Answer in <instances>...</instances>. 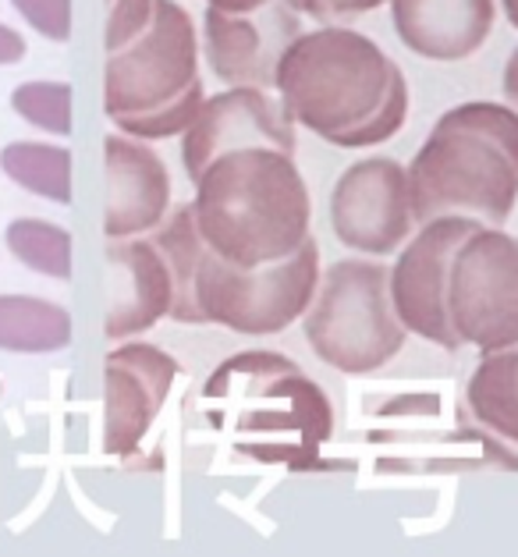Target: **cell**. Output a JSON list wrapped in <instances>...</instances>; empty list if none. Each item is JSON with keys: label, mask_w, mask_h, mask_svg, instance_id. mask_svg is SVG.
Masks as SVG:
<instances>
[{"label": "cell", "mask_w": 518, "mask_h": 557, "mask_svg": "<svg viewBox=\"0 0 518 557\" xmlns=\"http://www.w3.org/2000/svg\"><path fill=\"white\" fill-rule=\"evenodd\" d=\"M274 92L292 117L337 149L387 143L408 117V83L398 61L348 25L303 29L284 50Z\"/></svg>", "instance_id": "obj_1"}, {"label": "cell", "mask_w": 518, "mask_h": 557, "mask_svg": "<svg viewBox=\"0 0 518 557\" xmlns=\"http://www.w3.org/2000/svg\"><path fill=\"white\" fill-rule=\"evenodd\" d=\"M193 185L199 235L231 267L256 270L288 260L309 238L312 202L292 153L267 146L231 149Z\"/></svg>", "instance_id": "obj_2"}, {"label": "cell", "mask_w": 518, "mask_h": 557, "mask_svg": "<svg viewBox=\"0 0 518 557\" xmlns=\"http://www.w3.org/2000/svg\"><path fill=\"white\" fill-rule=\"evenodd\" d=\"M405 174L416 224L466 216L504 227L518 202V114L490 100L452 107L433 121Z\"/></svg>", "instance_id": "obj_3"}, {"label": "cell", "mask_w": 518, "mask_h": 557, "mask_svg": "<svg viewBox=\"0 0 518 557\" xmlns=\"http://www.w3.org/2000/svg\"><path fill=\"white\" fill-rule=\"evenodd\" d=\"M202 100L196 22L178 0H153L146 29L107 53L103 111L121 135L160 143L193 125Z\"/></svg>", "instance_id": "obj_4"}, {"label": "cell", "mask_w": 518, "mask_h": 557, "mask_svg": "<svg viewBox=\"0 0 518 557\" xmlns=\"http://www.w3.org/2000/svg\"><path fill=\"white\" fill-rule=\"evenodd\" d=\"M306 342L323 366L348 376L377 373L408 342L391 306V267L380 260H337L320 274L303 317Z\"/></svg>", "instance_id": "obj_5"}, {"label": "cell", "mask_w": 518, "mask_h": 557, "mask_svg": "<svg viewBox=\"0 0 518 557\" xmlns=\"http://www.w3.org/2000/svg\"><path fill=\"white\" fill-rule=\"evenodd\" d=\"M202 398H238V416L227 423L235 433L284 437L288 433L298 458H317L334 433V409L326 391L303 373V366L278 351H242L217 366L202 387Z\"/></svg>", "instance_id": "obj_6"}, {"label": "cell", "mask_w": 518, "mask_h": 557, "mask_svg": "<svg viewBox=\"0 0 518 557\" xmlns=\"http://www.w3.org/2000/svg\"><path fill=\"white\" fill-rule=\"evenodd\" d=\"M320 274V246L312 242V235L288 260L256 270L231 267L202 242L193 274V295L202 323H217V327L245 337H267L288 331L295 320L306 317Z\"/></svg>", "instance_id": "obj_7"}, {"label": "cell", "mask_w": 518, "mask_h": 557, "mask_svg": "<svg viewBox=\"0 0 518 557\" xmlns=\"http://www.w3.org/2000/svg\"><path fill=\"white\" fill-rule=\"evenodd\" d=\"M447 320L461 348L480 356L518 345V238L476 224L447 267Z\"/></svg>", "instance_id": "obj_8"}, {"label": "cell", "mask_w": 518, "mask_h": 557, "mask_svg": "<svg viewBox=\"0 0 518 557\" xmlns=\"http://www.w3.org/2000/svg\"><path fill=\"white\" fill-rule=\"evenodd\" d=\"M331 227L359 256L398 252L416 231L408 174L391 157H366L341 171L331 193Z\"/></svg>", "instance_id": "obj_9"}, {"label": "cell", "mask_w": 518, "mask_h": 557, "mask_svg": "<svg viewBox=\"0 0 518 557\" xmlns=\"http://www.w3.org/2000/svg\"><path fill=\"white\" fill-rule=\"evenodd\" d=\"M476 227L466 216H437V221L416 224L408 246L391 267V306L398 312L408 334L433 342L444 351H458V337L447 320V267L458 242Z\"/></svg>", "instance_id": "obj_10"}, {"label": "cell", "mask_w": 518, "mask_h": 557, "mask_svg": "<svg viewBox=\"0 0 518 557\" xmlns=\"http://www.w3.org/2000/svg\"><path fill=\"white\" fill-rule=\"evenodd\" d=\"M245 146H267L295 157L298 135L292 117L270 89L231 86L213 92L202 100L193 125L182 132V164L188 182H196L221 153Z\"/></svg>", "instance_id": "obj_11"}, {"label": "cell", "mask_w": 518, "mask_h": 557, "mask_svg": "<svg viewBox=\"0 0 518 557\" xmlns=\"http://www.w3.org/2000/svg\"><path fill=\"white\" fill-rule=\"evenodd\" d=\"M298 33H303V15H295L284 0H270L242 15L221 8H207L202 15V50L210 72L224 86L274 89L278 64Z\"/></svg>", "instance_id": "obj_12"}, {"label": "cell", "mask_w": 518, "mask_h": 557, "mask_svg": "<svg viewBox=\"0 0 518 557\" xmlns=\"http://www.w3.org/2000/svg\"><path fill=\"white\" fill-rule=\"evenodd\" d=\"M178 376V362L149 342L118 345L103 370V451L135 455Z\"/></svg>", "instance_id": "obj_13"}, {"label": "cell", "mask_w": 518, "mask_h": 557, "mask_svg": "<svg viewBox=\"0 0 518 557\" xmlns=\"http://www.w3.org/2000/svg\"><path fill=\"white\" fill-rule=\"evenodd\" d=\"M107 164V238H135L153 231L171 210V174L160 153L132 135H107L103 139Z\"/></svg>", "instance_id": "obj_14"}, {"label": "cell", "mask_w": 518, "mask_h": 557, "mask_svg": "<svg viewBox=\"0 0 518 557\" xmlns=\"http://www.w3.org/2000/svg\"><path fill=\"white\" fill-rule=\"evenodd\" d=\"M107 267H111V306H107L111 342L139 337L153 331L163 317H171L174 281L153 238H111Z\"/></svg>", "instance_id": "obj_15"}, {"label": "cell", "mask_w": 518, "mask_h": 557, "mask_svg": "<svg viewBox=\"0 0 518 557\" xmlns=\"http://www.w3.org/2000/svg\"><path fill=\"white\" fill-rule=\"evenodd\" d=\"M398 39L416 58L455 64L480 50L497 22V0H387Z\"/></svg>", "instance_id": "obj_16"}, {"label": "cell", "mask_w": 518, "mask_h": 557, "mask_svg": "<svg viewBox=\"0 0 518 557\" xmlns=\"http://www.w3.org/2000/svg\"><path fill=\"white\" fill-rule=\"evenodd\" d=\"M466 405L486 433L518 444V345L486 351L466 384Z\"/></svg>", "instance_id": "obj_17"}, {"label": "cell", "mask_w": 518, "mask_h": 557, "mask_svg": "<svg viewBox=\"0 0 518 557\" xmlns=\"http://www.w3.org/2000/svg\"><path fill=\"white\" fill-rule=\"evenodd\" d=\"M72 345V317L36 295H0V348L18 356H47Z\"/></svg>", "instance_id": "obj_18"}, {"label": "cell", "mask_w": 518, "mask_h": 557, "mask_svg": "<svg viewBox=\"0 0 518 557\" xmlns=\"http://www.w3.org/2000/svg\"><path fill=\"white\" fill-rule=\"evenodd\" d=\"M153 246L160 249L163 260H168L171 281H174L171 320L188 323V327H199L202 312H199L196 295H193V274H196V260L202 252V235L196 227L193 202H182V207L168 210V216L153 227Z\"/></svg>", "instance_id": "obj_19"}, {"label": "cell", "mask_w": 518, "mask_h": 557, "mask_svg": "<svg viewBox=\"0 0 518 557\" xmlns=\"http://www.w3.org/2000/svg\"><path fill=\"white\" fill-rule=\"evenodd\" d=\"M0 168L25 193H36L50 202H72V153L50 143H8L0 149Z\"/></svg>", "instance_id": "obj_20"}, {"label": "cell", "mask_w": 518, "mask_h": 557, "mask_svg": "<svg viewBox=\"0 0 518 557\" xmlns=\"http://www.w3.org/2000/svg\"><path fill=\"white\" fill-rule=\"evenodd\" d=\"M8 249L18 263L44 277L67 281L72 277V235L61 224L36 221V216H18L8 224Z\"/></svg>", "instance_id": "obj_21"}, {"label": "cell", "mask_w": 518, "mask_h": 557, "mask_svg": "<svg viewBox=\"0 0 518 557\" xmlns=\"http://www.w3.org/2000/svg\"><path fill=\"white\" fill-rule=\"evenodd\" d=\"M11 107L36 128L72 135V86L67 83H25L11 92Z\"/></svg>", "instance_id": "obj_22"}, {"label": "cell", "mask_w": 518, "mask_h": 557, "mask_svg": "<svg viewBox=\"0 0 518 557\" xmlns=\"http://www.w3.org/2000/svg\"><path fill=\"white\" fill-rule=\"evenodd\" d=\"M153 18V0H107V53L121 50Z\"/></svg>", "instance_id": "obj_23"}, {"label": "cell", "mask_w": 518, "mask_h": 557, "mask_svg": "<svg viewBox=\"0 0 518 557\" xmlns=\"http://www.w3.org/2000/svg\"><path fill=\"white\" fill-rule=\"evenodd\" d=\"M11 4L39 36L53 39V44L72 39V0H11Z\"/></svg>", "instance_id": "obj_24"}, {"label": "cell", "mask_w": 518, "mask_h": 557, "mask_svg": "<svg viewBox=\"0 0 518 557\" xmlns=\"http://www.w3.org/2000/svg\"><path fill=\"white\" fill-rule=\"evenodd\" d=\"M295 15L303 18H312L320 25H348L362 15H370L380 4H387V0H284Z\"/></svg>", "instance_id": "obj_25"}, {"label": "cell", "mask_w": 518, "mask_h": 557, "mask_svg": "<svg viewBox=\"0 0 518 557\" xmlns=\"http://www.w3.org/2000/svg\"><path fill=\"white\" fill-rule=\"evenodd\" d=\"M25 58V39L0 22V64H18Z\"/></svg>", "instance_id": "obj_26"}, {"label": "cell", "mask_w": 518, "mask_h": 557, "mask_svg": "<svg viewBox=\"0 0 518 557\" xmlns=\"http://www.w3.org/2000/svg\"><path fill=\"white\" fill-rule=\"evenodd\" d=\"M501 89H504V100L518 114V47L508 53V64H504V75H501Z\"/></svg>", "instance_id": "obj_27"}, {"label": "cell", "mask_w": 518, "mask_h": 557, "mask_svg": "<svg viewBox=\"0 0 518 557\" xmlns=\"http://www.w3.org/2000/svg\"><path fill=\"white\" fill-rule=\"evenodd\" d=\"M270 4V0H207V8H221V11H256V8H263Z\"/></svg>", "instance_id": "obj_28"}, {"label": "cell", "mask_w": 518, "mask_h": 557, "mask_svg": "<svg viewBox=\"0 0 518 557\" xmlns=\"http://www.w3.org/2000/svg\"><path fill=\"white\" fill-rule=\"evenodd\" d=\"M501 8H504V15H508V22L518 29V0H501Z\"/></svg>", "instance_id": "obj_29"}]
</instances>
